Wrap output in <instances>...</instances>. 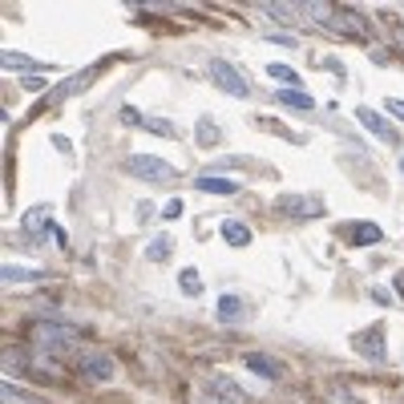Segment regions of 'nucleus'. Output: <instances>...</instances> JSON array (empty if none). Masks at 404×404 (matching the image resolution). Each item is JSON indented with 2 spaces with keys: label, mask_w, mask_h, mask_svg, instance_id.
<instances>
[{
  "label": "nucleus",
  "mask_w": 404,
  "mask_h": 404,
  "mask_svg": "<svg viewBox=\"0 0 404 404\" xmlns=\"http://www.w3.org/2000/svg\"><path fill=\"white\" fill-rule=\"evenodd\" d=\"M0 279H4V283H37V279H45V267H16V263H4V267H0Z\"/></svg>",
  "instance_id": "ddd939ff"
},
{
  "label": "nucleus",
  "mask_w": 404,
  "mask_h": 404,
  "mask_svg": "<svg viewBox=\"0 0 404 404\" xmlns=\"http://www.w3.org/2000/svg\"><path fill=\"white\" fill-rule=\"evenodd\" d=\"M263 16H271V20H279V25H304V4H291V0H259L255 4Z\"/></svg>",
  "instance_id": "6e6552de"
},
{
  "label": "nucleus",
  "mask_w": 404,
  "mask_h": 404,
  "mask_svg": "<svg viewBox=\"0 0 404 404\" xmlns=\"http://www.w3.org/2000/svg\"><path fill=\"white\" fill-rule=\"evenodd\" d=\"M0 65H4V73H8V69H13V73H41V77H45L48 73V65H41V61H32V57H25V53H13V48H4V53H0Z\"/></svg>",
  "instance_id": "9d476101"
},
{
  "label": "nucleus",
  "mask_w": 404,
  "mask_h": 404,
  "mask_svg": "<svg viewBox=\"0 0 404 404\" xmlns=\"http://www.w3.org/2000/svg\"><path fill=\"white\" fill-rule=\"evenodd\" d=\"M45 85H48V77H25V89H29V93H41Z\"/></svg>",
  "instance_id": "2f4dec72"
},
{
  "label": "nucleus",
  "mask_w": 404,
  "mask_h": 404,
  "mask_svg": "<svg viewBox=\"0 0 404 404\" xmlns=\"http://www.w3.org/2000/svg\"><path fill=\"white\" fill-rule=\"evenodd\" d=\"M194 404H226V400H219V396H210V392H198V396H194Z\"/></svg>",
  "instance_id": "473e14b6"
},
{
  "label": "nucleus",
  "mask_w": 404,
  "mask_h": 404,
  "mask_svg": "<svg viewBox=\"0 0 404 404\" xmlns=\"http://www.w3.org/2000/svg\"><path fill=\"white\" fill-rule=\"evenodd\" d=\"M182 198H170V202H166V207H162V219H182Z\"/></svg>",
  "instance_id": "cd10ccee"
},
{
  "label": "nucleus",
  "mask_w": 404,
  "mask_h": 404,
  "mask_svg": "<svg viewBox=\"0 0 404 404\" xmlns=\"http://www.w3.org/2000/svg\"><path fill=\"white\" fill-rule=\"evenodd\" d=\"M170 255H174V239H170V235H162V239H154L145 247V259H150V263H166Z\"/></svg>",
  "instance_id": "412c9836"
},
{
  "label": "nucleus",
  "mask_w": 404,
  "mask_h": 404,
  "mask_svg": "<svg viewBox=\"0 0 404 404\" xmlns=\"http://www.w3.org/2000/svg\"><path fill=\"white\" fill-rule=\"evenodd\" d=\"M89 81H93V69H89V73H81L77 81H65L61 89H57V97H69V93H77V89H85Z\"/></svg>",
  "instance_id": "bb28decb"
},
{
  "label": "nucleus",
  "mask_w": 404,
  "mask_h": 404,
  "mask_svg": "<svg viewBox=\"0 0 404 404\" xmlns=\"http://www.w3.org/2000/svg\"><path fill=\"white\" fill-rule=\"evenodd\" d=\"M400 170H404V162H400Z\"/></svg>",
  "instance_id": "f704fd0d"
},
{
  "label": "nucleus",
  "mask_w": 404,
  "mask_h": 404,
  "mask_svg": "<svg viewBox=\"0 0 404 404\" xmlns=\"http://www.w3.org/2000/svg\"><path fill=\"white\" fill-rule=\"evenodd\" d=\"M194 142L202 145V150H214V145L223 142V129L214 126L210 117H198V126H194Z\"/></svg>",
  "instance_id": "f3484780"
},
{
  "label": "nucleus",
  "mask_w": 404,
  "mask_h": 404,
  "mask_svg": "<svg viewBox=\"0 0 404 404\" xmlns=\"http://www.w3.org/2000/svg\"><path fill=\"white\" fill-rule=\"evenodd\" d=\"M0 396H4V404H41L32 392H25V388L13 384V380H4V384H0Z\"/></svg>",
  "instance_id": "aec40b11"
},
{
  "label": "nucleus",
  "mask_w": 404,
  "mask_h": 404,
  "mask_svg": "<svg viewBox=\"0 0 404 404\" xmlns=\"http://www.w3.org/2000/svg\"><path fill=\"white\" fill-rule=\"evenodd\" d=\"M126 166H129V174L145 178V182H174V178H178L174 166H170V162H162V158H154V154H133Z\"/></svg>",
  "instance_id": "7ed1b4c3"
},
{
  "label": "nucleus",
  "mask_w": 404,
  "mask_h": 404,
  "mask_svg": "<svg viewBox=\"0 0 404 404\" xmlns=\"http://www.w3.org/2000/svg\"><path fill=\"white\" fill-rule=\"evenodd\" d=\"M348 239H352L356 247H376V242L384 239V230L376 223H352L348 226Z\"/></svg>",
  "instance_id": "4468645a"
},
{
  "label": "nucleus",
  "mask_w": 404,
  "mask_h": 404,
  "mask_svg": "<svg viewBox=\"0 0 404 404\" xmlns=\"http://www.w3.org/2000/svg\"><path fill=\"white\" fill-rule=\"evenodd\" d=\"M142 126L154 129V133H162V138H174V133H178V126L170 122V117H145Z\"/></svg>",
  "instance_id": "a878e982"
},
{
  "label": "nucleus",
  "mask_w": 404,
  "mask_h": 404,
  "mask_svg": "<svg viewBox=\"0 0 404 404\" xmlns=\"http://www.w3.org/2000/svg\"><path fill=\"white\" fill-rule=\"evenodd\" d=\"M372 299H376L380 307H392V304H396V299H392V295H388L384 287H372Z\"/></svg>",
  "instance_id": "7c9ffc66"
},
{
  "label": "nucleus",
  "mask_w": 404,
  "mask_h": 404,
  "mask_svg": "<svg viewBox=\"0 0 404 404\" xmlns=\"http://www.w3.org/2000/svg\"><path fill=\"white\" fill-rule=\"evenodd\" d=\"M352 348L364 356L368 364H384V327H380V323H368L364 332L352 336Z\"/></svg>",
  "instance_id": "39448f33"
},
{
  "label": "nucleus",
  "mask_w": 404,
  "mask_h": 404,
  "mask_svg": "<svg viewBox=\"0 0 404 404\" xmlns=\"http://www.w3.org/2000/svg\"><path fill=\"white\" fill-rule=\"evenodd\" d=\"M32 339H37V348H45V352H65V348H73V339H77V332H73L69 323L41 320L37 327H32Z\"/></svg>",
  "instance_id": "f03ea898"
},
{
  "label": "nucleus",
  "mask_w": 404,
  "mask_h": 404,
  "mask_svg": "<svg viewBox=\"0 0 404 404\" xmlns=\"http://www.w3.org/2000/svg\"><path fill=\"white\" fill-rule=\"evenodd\" d=\"M396 37H400V45H404V25H400V29H396Z\"/></svg>",
  "instance_id": "72a5a7b5"
},
{
  "label": "nucleus",
  "mask_w": 404,
  "mask_h": 404,
  "mask_svg": "<svg viewBox=\"0 0 404 404\" xmlns=\"http://www.w3.org/2000/svg\"><path fill=\"white\" fill-rule=\"evenodd\" d=\"M207 384H210V392H219V400H226V404H247V392H242V384H235L230 376H210Z\"/></svg>",
  "instance_id": "9b49d317"
},
{
  "label": "nucleus",
  "mask_w": 404,
  "mask_h": 404,
  "mask_svg": "<svg viewBox=\"0 0 404 404\" xmlns=\"http://www.w3.org/2000/svg\"><path fill=\"white\" fill-rule=\"evenodd\" d=\"M207 77H210L214 89H223V93H230V97H247V93H251V85H247V77L239 73V65L223 61V57L207 61Z\"/></svg>",
  "instance_id": "f257e3e1"
},
{
  "label": "nucleus",
  "mask_w": 404,
  "mask_h": 404,
  "mask_svg": "<svg viewBox=\"0 0 404 404\" xmlns=\"http://www.w3.org/2000/svg\"><path fill=\"white\" fill-rule=\"evenodd\" d=\"M323 29L339 32V37H356V41H372V25L356 13V8H336V16H332Z\"/></svg>",
  "instance_id": "20e7f679"
},
{
  "label": "nucleus",
  "mask_w": 404,
  "mask_h": 404,
  "mask_svg": "<svg viewBox=\"0 0 404 404\" xmlns=\"http://www.w3.org/2000/svg\"><path fill=\"white\" fill-rule=\"evenodd\" d=\"M267 77L283 81V85H291V89H299V73H295V69H287V65H267Z\"/></svg>",
  "instance_id": "b1692460"
},
{
  "label": "nucleus",
  "mask_w": 404,
  "mask_h": 404,
  "mask_svg": "<svg viewBox=\"0 0 404 404\" xmlns=\"http://www.w3.org/2000/svg\"><path fill=\"white\" fill-rule=\"evenodd\" d=\"M178 287L186 291V295H202V275L194 271V267H182L178 271Z\"/></svg>",
  "instance_id": "4be33fe9"
},
{
  "label": "nucleus",
  "mask_w": 404,
  "mask_h": 404,
  "mask_svg": "<svg viewBox=\"0 0 404 404\" xmlns=\"http://www.w3.org/2000/svg\"><path fill=\"white\" fill-rule=\"evenodd\" d=\"M45 223H48V210H45V207H32L29 214L20 219V226H25L29 235H37V230H41V226H45Z\"/></svg>",
  "instance_id": "5701e85b"
},
{
  "label": "nucleus",
  "mask_w": 404,
  "mask_h": 404,
  "mask_svg": "<svg viewBox=\"0 0 404 404\" xmlns=\"http://www.w3.org/2000/svg\"><path fill=\"white\" fill-rule=\"evenodd\" d=\"M242 364L255 372V376H267V380H283V368H279V360H271V356H263V352H251L247 360H242Z\"/></svg>",
  "instance_id": "f8f14e48"
},
{
  "label": "nucleus",
  "mask_w": 404,
  "mask_h": 404,
  "mask_svg": "<svg viewBox=\"0 0 404 404\" xmlns=\"http://www.w3.org/2000/svg\"><path fill=\"white\" fill-rule=\"evenodd\" d=\"M279 105H287V110H295V113H311V110H315L311 93H304V89H279Z\"/></svg>",
  "instance_id": "a211bd4d"
},
{
  "label": "nucleus",
  "mask_w": 404,
  "mask_h": 404,
  "mask_svg": "<svg viewBox=\"0 0 404 404\" xmlns=\"http://www.w3.org/2000/svg\"><path fill=\"white\" fill-rule=\"evenodd\" d=\"M259 126H263V129H271V133H279L283 142H304L299 133H291V129L283 126V122H275V117H259Z\"/></svg>",
  "instance_id": "393cba45"
},
{
  "label": "nucleus",
  "mask_w": 404,
  "mask_h": 404,
  "mask_svg": "<svg viewBox=\"0 0 404 404\" xmlns=\"http://www.w3.org/2000/svg\"><path fill=\"white\" fill-rule=\"evenodd\" d=\"M384 110L392 113V117H400V122H404V101H400V97H388V101H384Z\"/></svg>",
  "instance_id": "c756f323"
},
{
  "label": "nucleus",
  "mask_w": 404,
  "mask_h": 404,
  "mask_svg": "<svg viewBox=\"0 0 404 404\" xmlns=\"http://www.w3.org/2000/svg\"><path fill=\"white\" fill-rule=\"evenodd\" d=\"M219 320L223 323H242L247 320V304H242L239 295H223V299H219Z\"/></svg>",
  "instance_id": "dca6fc26"
},
{
  "label": "nucleus",
  "mask_w": 404,
  "mask_h": 404,
  "mask_svg": "<svg viewBox=\"0 0 404 404\" xmlns=\"http://www.w3.org/2000/svg\"><path fill=\"white\" fill-rule=\"evenodd\" d=\"M267 41H271V45H283V48H299V41H295V37H287V32H271Z\"/></svg>",
  "instance_id": "c85d7f7f"
},
{
  "label": "nucleus",
  "mask_w": 404,
  "mask_h": 404,
  "mask_svg": "<svg viewBox=\"0 0 404 404\" xmlns=\"http://www.w3.org/2000/svg\"><path fill=\"white\" fill-rule=\"evenodd\" d=\"M81 372L89 376V380H97V384H105V380H113V360L105 352H89V356H81Z\"/></svg>",
  "instance_id": "1a4fd4ad"
},
{
  "label": "nucleus",
  "mask_w": 404,
  "mask_h": 404,
  "mask_svg": "<svg viewBox=\"0 0 404 404\" xmlns=\"http://www.w3.org/2000/svg\"><path fill=\"white\" fill-rule=\"evenodd\" d=\"M194 186L207 194H239V182H230V178H219V174H198L194 178Z\"/></svg>",
  "instance_id": "2eb2a0df"
},
{
  "label": "nucleus",
  "mask_w": 404,
  "mask_h": 404,
  "mask_svg": "<svg viewBox=\"0 0 404 404\" xmlns=\"http://www.w3.org/2000/svg\"><path fill=\"white\" fill-rule=\"evenodd\" d=\"M223 239L230 242V247H247V242H251V226L226 219V223H223Z\"/></svg>",
  "instance_id": "6ab92c4d"
},
{
  "label": "nucleus",
  "mask_w": 404,
  "mask_h": 404,
  "mask_svg": "<svg viewBox=\"0 0 404 404\" xmlns=\"http://www.w3.org/2000/svg\"><path fill=\"white\" fill-rule=\"evenodd\" d=\"M279 214H283V219H320L323 202L311 198V194H283V198H279Z\"/></svg>",
  "instance_id": "0eeeda50"
},
{
  "label": "nucleus",
  "mask_w": 404,
  "mask_h": 404,
  "mask_svg": "<svg viewBox=\"0 0 404 404\" xmlns=\"http://www.w3.org/2000/svg\"><path fill=\"white\" fill-rule=\"evenodd\" d=\"M356 122H360V126L368 129L372 138H380V142H388V145H396V142H400V129L392 126V122H388L384 113L368 110V105H360V110H356Z\"/></svg>",
  "instance_id": "423d86ee"
}]
</instances>
